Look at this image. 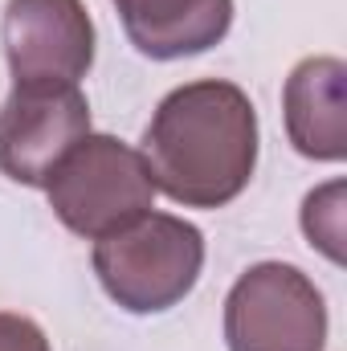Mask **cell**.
Instances as JSON below:
<instances>
[{
	"label": "cell",
	"instance_id": "ba28073f",
	"mask_svg": "<svg viewBox=\"0 0 347 351\" xmlns=\"http://www.w3.org/2000/svg\"><path fill=\"white\" fill-rule=\"evenodd\" d=\"M115 8L131 45L156 62L204 53L233 25V0H115Z\"/></svg>",
	"mask_w": 347,
	"mask_h": 351
},
{
	"label": "cell",
	"instance_id": "3957f363",
	"mask_svg": "<svg viewBox=\"0 0 347 351\" xmlns=\"http://www.w3.org/2000/svg\"><path fill=\"white\" fill-rule=\"evenodd\" d=\"M45 192L58 221L70 233L98 241L152 213L160 188L152 180L143 152L127 147L115 135H86L53 168Z\"/></svg>",
	"mask_w": 347,
	"mask_h": 351
},
{
	"label": "cell",
	"instance_id": "7a4b0ae2",
	"mask_svg": "<svg viewBox=\"0 0 347 351\" xmlns=\"http://www.w3.org/2000/svg\"><path fill=\"white\" fill-rule=\"evenodd\" d=\"M200 265V229L172 213H143L94 241V274L102 290L131 315H160L176 306L196 286Z\"/></svg>",
	"mask_w": 347,
	"mask_h": 351
},
{
	"label": "cell",
	"instance_id": "6da1fadb",
	"mask_svg": "<svg viewBox=\"0 0 347 351\" xmlns=\"http://www.w3.org/2000/svg\"><path fill=\"white\" fill-rule=\"evenodd\" d=\"M143 160L160 192L184 208L237 200L258 168V110L233 82L176 86L143 131Z\"/></svg>",
	"mask_w": 347,
	"mask_h": 351
},
{
	"label": "cell",
	"instance_id": "30bf717a",
	"mask_svg": "<svg viewBox=\"0 0 347 351\" xmlns=\"http://www.w3.org/2000/svg\"><path fill=\"white\" fill-rule=\"evenodd\" d=\"M0 351H49V339L33 319L0 311Z\"/></svg>",
	"mask_w": 347,
	"mask_h": 351
},
{
	"label": "cell",
	"instance_id": "9c48e42d",
	"mask_svg": "<svg viewBox=\"0 0 347 351\" xmlns=\"http://www.w3.org/2000/svg\"><path fill=\"white\" fill-rule=\"evenodd\" d=\"M302 233L335 265L344 262V180H331L302 200Z\"/></svg>",
	"mask_w": 347,
	"mask_h": 351
},
{
	"label": "cell",
	"instance_id": "8992f818",
	"mask_svg": "<svg viewBox=\"0 0 347 351\" xmlns=\"http://www.w3.org/2000/svg\"><path fill=\"white\" fill-rule=\"evenodd\" d=\"M4 53L12 86H78L94 66V25L82 0H8Z\"/></svg>",
	"mask_w": 347,
	"mask_h": 351
},
{
	"label": "cell",
	"instance_id": "52a82bcc",
	"mask_svg": "<svg viewBox=\"0 0 347 351\" xmlns=\"http://www.w3.org/2000/svg\"><path fill=\"white\" fill-rule=\"evenodd\" d=\"M344 82L347 66L339 58H307L286 78V90H282L286 135L294 152H302L307 160L339 164L347 156Z\"/></svg>",
	"mask_w": 347,
	"mask_h": 351
},
{
	"label": "cell",
	"instance_id": "5b68a950",
	"mask_svg": "<svg viewBox=\"0 0 347 351\" xmlns=\"http://www.w3.org/2000/svg\"><path fill=\"white\" fill-rule=\"evenodd\" d=\"M90 135V102L78 86H12L0 106V172L45 188L66 152Z\"/></svg>",
	"mask_w": 347,
	"mask_h": 351
},
{
	"label": "cell",
	"instance_id": "277c9868",
	"mask_svg": "<svg viewBox=\"0 0 347 351\" xmlns=\"http://www.w3.org/2000/svg\"><path fill=\"white\" fill-rule=\"evenodd\" d=\"M229 351H323L327 302L319 286L286 262L250 265L225 298Z\"/></svg>",
	"mask_w": 347,
	"mask_h": 351
}]
</instances>
